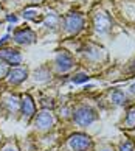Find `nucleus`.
<instances>
[{
    "label": "nucleus",
    "instance_id": "obj_1",
    "mask_svg": "<svg viewBox=\"0 0 135 151\" xmlns=\"http://www.w3.org/2000/svg\"><path fill=\"white\" fill-rule=\"evenodd\" d=\"M73 119H75V122L78 125L89 126L90 123H93L98 119V115L92 108H89V106H79V108H76L75 112H73Z\"/></svg>",
    "mask_w": 135,
    "mask_h": 151
},
{
    "label": "nucleus",
    "instance_id": "obj_2",
    "mask_svg": "<svg viewBox=\"0 0 135 151\" xmlns=\"http://www.w3.org/2000/svg\"><path fill=\"white\" fill-rule=\"evenodd\" d=\"M69 148L71 151H87L89 148H92V140L86 134H73L69 139Z\"/></svg>",
    "mask_w": 135,
    "mask_h": 151
},
{
    "label": "nucleus",
    "instance_id": "obj_3",
    "mask_svg": "<svg viewBox=\"0 0 135 151\" xmlns=\"http://www.w3.org/2000/svg\"><path fill=\"white\" fill-rule=\"evenodd\" d=\"M84 27V19L78 13H70L65 16V28L70 33H78Z\"/></svg>",
    "mask_w": 135,
    "mask_h": 151
},
{
    "label": "nucleus",
    "instance_id": "obj_4",
    "mask_svg": "<svg viewBox=\"0 0 135 151\" xmlns=\"http://www.w3.org/2000/svg\"><path fill=\"white\" fill-rule=\"evenodd\" d=\"M95 28H96L98 33H107L112 28V20H110L107 13L99 11V13L95 16Z\"/></svg>",
    "mask_w": 135,
    "mask_h": 151
},
{
    "label": "nucleus",
    "instance_id": "obj_5",
    "mask_svg": "<svg viewBox=\"0 0 135 151\" xmlns=\"http://www.w3.org/2000/svg\"><path fill=\"white\" fill-rule=\"evenodd\" d=\"M54 125V117L51 112H48V111H42L41 114H37L36 117V126L39 129H50Z\"/></svg>",
    "mask_w": 135,
    "mask_h": 151
},
{
    "label": "nucleus",
    "instance_id": "obj_6",
    "mask_svg": "<svg viewBox=\"0 0 135 151\" xmlns=\"http://www.w3.org/2000/svg\"><path fill=\"white\" fill-rule=\"evenodd\" d=\"M0 59H3L5 63H8L11 65H17V64H20L22 56H20V53L17 50L6 48V50H2V52H0Z\"/></svg>",
    "mask_w": 135,
    "mask_h": 151
},
{
    "label": "nucleus",
    "instance_id": "obj_7",
    "mask_svg": "<svg viewBox=\"0 0 135 151\" xmlns=\"http://www.w3.org/2000/svg\"><path fill=\"white\" fill-rule=\"evenodd\" d=\"M34 39L36 36L30 28H22L14 33V41L17 44H31V42H34Z\"/></svg>",
    "mask_w": 135,
    "mask_h": 151
},
{
    "label": "nucleus",
    "instance_id": "obj_8",
    "mask_svg": "<svg viewBox=\"0 0 135 151\" xmlns=\"http://www.w3.org/2000/svg\"><path fill=\"white\" fill-rule=\"evenodd\" d=\"M56 67H58V70L59 72H67V70H70L71 67H73V59L69 53H59L58 55V58H56Z\"/></svg>",
    "mask_w": 135,
    "mask_h": 151
},
{
    "label": "nucleus",
    "instance_id": "obj_9",
    "mask_svg": "<svg viewBox=\"0 0 135 151\" xmlns=\"http://www.w3.org/2000/svg\"><path fill=\"white\" fill-rule=\"evenodd\" d=\"M20 108H22V112H24L25 119H31L33 114H34V103H33V98L30 95H24V97H22Z\"/></svg>",
    "mask_w": 135,
    "mask_h": 151
},
{
    "label": "nucleus",
    "instance_id": "obj_10",
    "mask_svg": "<svg viewBox=\"0 0 135 151\" xmlns=\"http://www.w3.org/2000/svg\"><path fill=\"white\" fill-rule=\"evenodd\" d=\"M26 78V70L25 69H19V67H16V69H11L8 72V81L11 84H19L22 83Z\"/></svg>",
    "mask_w": 135,
    "mask_h": 151
},
{
    "label": "nucleus",
    "instance_id": "obj_11",
    "mask_svg": "<svg viewBox=\"0 0 135 151\" xmlns=\"http://www.w3.org/2000/svg\"><path fill=\"white\" fill-rule=\"evenodd\" d=\"M5 104L8 106L9 112H16V111L19 109V106H20V101L17 100V97H14V95H9V97L5 98Z\"/></svg>",
    "mask_w": 135,
    "mask_h": 151
},
{
    "label": "nucleus",
    "instance_id": "obj_12",
    "mask_svg": "<svg viewBox=\"0 0 135 151\" xmlns=\"http://www.w3.org/2000/svg\"><path fill=\"white\" fill-rule=\"evenodd\" d=\"M124 128L127 129H134L135 128V108H131L126 114V119H124Z\"/></svg>",
    "mask_w": 135,
    "mask_h": 151
},
{
    "label": "nucleus",
    "instance_id": "obj_13",
    "mask_svg": "<svg viewBox=\"0 0 135 151\" xmlns=\"http://www.w3.org/2000/svg\"><path fill=\"white\" fill-rule=\"evenodd\" d=\"M112 103L115 104H124L126 103V95L121 91H114L112 92Z\"/></svg>",
    "mask_w": 135,
    "mask_h": 151
},
{
    "label": "nucleus",
    "instance_id": "obj_14",
    "mask_svg": "<svg viewBox=\"0 0 135 151\" xmlns=\"http://www.w3.org/2000/svg\"><path fill=\"white\" fill-rule=\"evenodd\" d=\"M48 78H50V72L47 69H44V67L34 72V80L36 81H45V80H48Z\"/></svg>",
    "mask_w": 135,
    "mask_h": 151
},
{
    "label": "nucleus",
    "instance_id": "obj_15",
    "mask_svg": "<svg viewBox=\"0 0 135 151\" xmlns=\"http://www.w3.org/2000/svg\"><path fill=\"white\" fill-rule=\"evenodd\" d=\"M58 22H59L58 16L51 13V14L47 16V19H45V25H47L48 28H56V27H58Z\"/></svg>",
    "mask_w": 135,
    "mask_h": 151
},
{
    "label": "nucleus",
    "instance_id": "obj_16",
    "mask_svg": "<svg viewBox=\"0 0 135 151\" xmlns=\"http://www.w3.org/2000/svg\"><path fill=\"white\" fill-rule=\"evenodd\" d=\"M86 53L89 55L90 58H98L99 56V48L98 47H93V45H90V47H87V50H86Z\"/></svg>",
    "mask_w": 135,
    "mask_h": 151
},
{
    "label": "nucleus",
    "instance_id": "obj_17",
    "mask_svg": "<svg viewBox=\"0 0 135 151\" xmlns=\"http://www.w3.org/2000/svg\"><path fill=\"white\" fill-rule=\"evenodd\" d=\"M120 151H134V142L124 140V142L120 145Z\"/></svg>",
    "mask_w": 135,
    "mask_h": 151
},
{
    "label": "nucleus",
    "instance_id": "obj_18",
    "mask_svg": "<svg viewBox=\"0 0 135 151\" xmlns=\"http://www.w3.org/2000/svg\"><path fill=\"white\" fill-rule=\"evenodd\" d=\"M86 81H89V76L86 73H79V75L73 76V83H76V84H79V83H86Z\"/></svg>",
    "mask_w": 135,
    "mask_h": 151
},
{
    "label": "nucleus",
    "instance_id": "obj_19",
    "mask_svg": "<svg viewBox=\"0 0 135 151\" xmlns=\"http://www.w3.org/2000/svg\"><path fill=\"white\" fill-rule=\"evenodd\" d=\"M36 11L34 9H26L25 13H24V17L25 19H33V20H37V17H36Z\"/></svg>",
    "mask_w": 135,
    "mask_h": 151
},
{
    "label": "nucleus",
    "instance_id": "obj_20",
    "mask_svg": "<svg viewBox=\"0 0 135 151\" xmlns=\"http://www.w3.org/2000/svg\"><path fill=\"white\" fill-rule=\"evenodd\" d=\"M2 151H19V150H17V147H16V145H13V142H9V143L5 145Z\"/></svg>",
    "mask_w": 135,
    "mask_h": 151
},
{
    "label": "nucleus",
    "instance_id": "obj_21",
    "mask_svg": "<svg viewBox=\"0 0 135 151\" xmlns=\"http://www.w3.org/2000/svg\"><path fill=\"white\" fill-rule=\"evenodd\" d=\"M3 75H8V67H6V64H3L2 61H0V78Z\"/></svg>",
    "mask_w": 135,
    "mask_h": 151
},
{
    "label": "nucleus",
    "instance_id": "obj_22",
    "mask_svg": "<svg viewBox=\"0 0 135 151\" xmlns=\"http://www.w3.org/2000/svg\"><path fill=\"white\" fill-rule=\"evenodd\" d=\"M8 20L14 24V22H17V17H16V16H8Z\"/></svg>",
    "mask_w": 135,
    "mask_h": 151
},
{
    "label": "nucleus",
    "instance_id": "obj_23",
    "mask_svg": "<svg viewBox=\"0 0 135 151\" xmlns=\"http://www.w3.org/2000/svg\"><path fill=\"white\" fill-rule=\"evenodd\" d=\"M103 151H114V148H110V147H107V148H104Z\"/></svg>",
    "mask_w": 135,
    "mask_h": 151
},
{
    "label": "nucleus",
    "instance_id": "obj_24",
    "mask_svg": "<svg viewBox=\"0 0 135 151\" xmlns=\"http://www.w3.org/2000/svg\"><path fill=\"white\" fill-rule=\"evenodd\" d=\"M131 91H132V92L135 93V84H132V86H131Z\"/></svg>",
    "mask_w": 135,
    "mask_h": 151
}]
</instances>
